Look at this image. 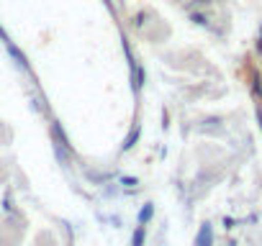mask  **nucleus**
Instances as JSON below:
<instances>
[{"instance_id":"nucleus-1","label":"nucleus","mask_w":262,"mask_h":246,"mask_svg":"<svg viewBox=\"0 0 262 246\" xmlns=\"http://www.w3.org/2000/svg\"><path fill=\"white\" fill-rule=\"evenodd\" d=\"M211 243V226H203L198 233V246H208Z\"/></svg>"},{"instance_id":"nucleus-2","label":"nucleus","mask_w":262,"mask_h":246,"mask_svg":"<svg viewBox=\"0 0 262 246\" xmlns=\"http://www.w3.org/2000/svg\"><path fill=\"white\" fill-rule=\"evenodd\" d=\"M142 241H144V226H139L134 231V241H131V246H142Z\"/></svg>"},{"instance_id":"nucleus-3","label":"nucleus","mask_w":262,"mask_h":246,"mask_svg":"<svg viewBox=\"0 0 262 246\" xmlns=\"http://www.w3.org/2000/svg\"><path fill=\"white\" fill-rule=\"evenodd\" d=\"M152 213H155V208H152V205H147V208H144V210L139 213V223L144 226V223H147V220L152 218Z\"/></svg>"}]
</instances>
